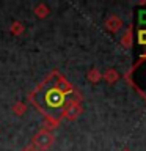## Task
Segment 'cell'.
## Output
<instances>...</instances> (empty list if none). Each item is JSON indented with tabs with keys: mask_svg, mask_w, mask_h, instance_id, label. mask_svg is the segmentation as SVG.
Instances as JSON below:
<instances>
[{
	"mask_svg": "<svg viewBox=\"0 0 146 151\" xmlns=\"http://www.w3.org/2000/svg\"><path fill=\"white\" fill-rule=\"evenodd\" d=\"M54 142H55V137L52 135L49 131L41 129V131H38L36 134L33 135L31 145L35 146L38 151H44V150H49L50 146L54 145Z\"/></svg>",
	"mask_w": 146,
	"mask_h": 151,
	"instance_id": "cell-1",
	"label": "cell"
},
{
	"mask_svg": "<svg viewBox=\"0 0 146 151\" xmlns=\"http://www.w3.org/2000/svg\"><path fill=\"white\" fill-rule=\"evenodd\" d=\"M80 113H82V107H80V104L75 101V99L66 101L64 107H63V115L68 118V120H75V118H79Z\"/></svg>",
	"mask_w": 146,
	"mask_h": 151,
	"instance_id": "cell-2",
	"label": "cell"
},
{
	"mask_svg": "<svg viewBox=\"0 0 146 151\" xmlns=\"http://www.w3.org/2000/svg\"><path fill=\"white\" fill-rule=\"evenodd\" d=\"M122 25H124V24H122V19L120 16H115V14L110 17H107V21H105V28L110 33H118L122 28Z\"/></svg>",
	"mask_w": 146,
	"mask_h": 151,
	"instance_id": "cell-3",
	"label": "cell"
},
{
	"mask_svg": "<svg viewBox=\"0 0 146 151\" xmlns=\"http://www.w3.org/2000/svg\"><path fill=\"white\" fill-rule=\"evenodd\" d=\"M55 90H57L58 93L64 94V93H68V91H72V87H71L69 82H66L63 77H60V79H58V83L55 85Z\"/></svg>",
	"mask_w": 146,
	"mask_h": 151,
	"instance_id": "cell-4",
	"label": "cell"
},
{
	"mask_svg": "<svg viewBox=\"0 0 146 151\" xmlns=\"http://www.w3.org/2000/svg\"><path fill=\"white\" fill-rule=\"evenodd\" d=\"M102 77L105 79L108 83H113V82H116V80H118V73H116L115 69H108L107 73L102 76Z\"/></svg>",
	"mask_w": 146,
	"mask_h": 151,
	"instance_id": "cell-5",
	"label": "cell"
},
{
	"mask_svg": "<svg viewBox=\"0 0 146 151\" xmlns=\"http://www.w3.org/2000/svg\"><path fill=\"white\" fill-rule=\"evenodd\" d=\"M121 42H122V46H124L126 49H129V47L132 46V32H130V28L124 33V35H122Z\"/></svg>",
	"mask_w": 146,
	"mask_h": 151,
	"instance_id": "cell-6",
	"label": "cell"
},
{
	"mask_svg": "<svg viewBox=\"0 0 146 151\" xmlns=\"http://www.w3.org/2000/svg\"><path fill=\"white\" fill-rule=\"evenodd\" d=\"M101 79H102V74L99 73L97 69H91V71L88 73V80H89V82H94V83H96V82H99Z\"/></svg>",
	"mask_w": 146,
	"mask_h": 151,
	"instance_id": "cell-7",
	"label": "cell"
},
{
	"mask_svg": "<svg viewBox=\"0 0 146 151\" xmlns=\"http://www.w3.org/2000/svg\"><path fill=\"white\" fill-rule=\"evenodd\" d=\"M35 13H36V16H39V17H46L47 13H49V9H47L46 5H38L36 9H35Z\"/></svg>",
	"mask_w": 146,
	"mask_h": 151,
	"instance_id": "cell-8",
	"label": "cell"
},
{
	"mask_svg": "<svg viewBox=\"0 0 146 151\" xmlns=\"http://www.w3.org/2000/svg\"><path fill=\"white\" fill-rule=\"evenodd\" d=\"M13 110L17 113V115H22L24 113V110H25V106H24V104H16V106L13 107Z\"/></svg>",
	"mask_w": 146,
	"mask_h": 151,
	"instance_id": "cell-9",
	"label": "cell"
},
{
	"mask_svg": "<svg viewBox=\"0 0 146 151\" xmlns=\"http://www.w3.org/2000/svg\"><path fill=\"white\" fill-rule=\"evenodd\" d=\"M11 32H13V33H16V35H17V33H21V32H22V25H21L19 22L13 24V28H11Z\"/></svg>",
	"mask_w": 146,
	"mask_h": 151,
	"instance_id": "cell-10",
	"label": "cell"
},
{
	"mask_svg": "<svg viewBox=\"0 0 146 151\" xmlns=\"http://www.w3.org/2000/svg\"><path fill=\"white\" fill-rule=\"evenodd\" d=\"M22 151H38V150H36L33 145H28V146H24V150H22Z\"/></svg>",
	"mask_w": 146,
	"mask_h": 151,
	"instance_id": "cell-11",
	"label": "cell"
},
{
	"mask_svg": "<svg viewBox=\"0 0 146 151\" xmlns=\"http://www.w3.org/2000/svg\"><path fill=\"white\" fill-rule=\"evenodd\" d=\"M122 151H130V150H122Z\"/></svg>",
	"mask_w": 146,
	"mask_h": 151,
	"instance_id": "cell-12",
	"label": "cell"
}]
</instances>
